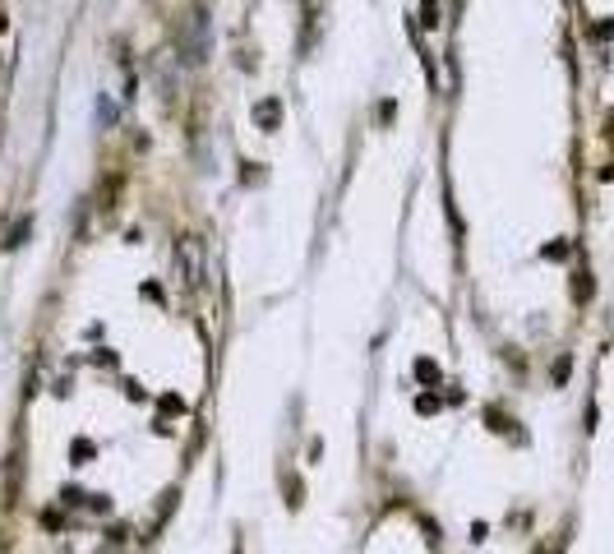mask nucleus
Segmentation results:
<instances>
[{
	"label": "nucleus",
	"instance_id": "4",
	"mask_svg": "<svg viewBox=\"0 0 614 554\" xmlns=\"http://www.w3.org/2000/svg\"><path fill=\"white\" fill-rule=\"evenodd\" d=\"M254 121L264 125V130H277V121H282V107H277V102H259V107H254Z\"/></svg>",
	"mask_w": 614,
	"mask_h": 554
},
{
	"label": "nucleus",
	"instance_id": "6",
	"mask_svg": "<svg viewBox=\"0 0 614 554\" xmlns=\"http://www.w3.org/2000/svg\"><path fill=\"white\" fill-rule=\"evenodd\" d=\"M28 231H33V222H28V217H24V222H19V227L10 231V241H5V245H10V250H14V245H24V236H28Z\"/></svg>",
	"mask_w": 614,
	"mask_h": 554
},
{
	"label": "nucleus",
	"instance_id": "2",
	"mask_svg": "<svg viewBox=\"0 0 614 554\" xmlns=\"http://www.w3.org/2000/svg\"><path fill=\"white\" fill-rule=\"evenodd\" d=\"M176 42H181V51H185V61L190 65H199L208 56V19H204V10H190L181 19V28H176Z\"/></svg>",
	"mask_w": 614,
	"mask_h": 554
},
{
	"label": "nucleus",
	"instance_id": "5",
	"mask_svg": "<svg viewBox=\"0 0 614 554\" xmlns=\"http://www.w3.org/2000/svg\"><path fill=\"white\" fill-rule=\"evenodd\" d=\"M416 379H421V384H439V365H434V361H416Z\"/></svg>",
	"mask_w": 614,
	"mask_h": 554
},
{
	"label": "nucleus",
	"instance_id": "1",
	"mask_svg": "<svg viewBox=\"0 0 614 554\" xmlns=\"http://www.w3.org/2000/svg\"><path fill=\"white\" fill-rule=\"evenodd\" d=\"M176 273H181L185 291H199L208 277V250H204V236H181L176 241Z\"/></svg>",
	"mask_w": 614,
	"mask_h": 554
},
{
	"label": "nucleus",
	"instance_id": "3",
	"mask_svg": "<svg viewBox=\"0 0 614 554\" xmlns=\"http://www.w3.org/2000/svg\"><path fill=\"white\" fill-rule=\"evenodd\" d=\"M19 462H24V458H19V448H14L10 458H5V504H14V499H19V471H24Z\"/></svg>",
	"mask_w": 614,
	"mask_h": 554
}]
</instances>
